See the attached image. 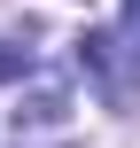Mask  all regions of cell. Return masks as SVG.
Here are the masks:
<instances>
[{
	"instance_id": "1",
	"label": "cell",
	"mask_w": 140,
	"mask_h": 148,
	"mask_svg": "<svg viewBox=\"0 0 140 148\" xmlns=\"http://www.w3.org/2000/svg\"><path fill=\"white\" fill-rule=\"evenodd\" d=\"M31 70V55H16V47H0V78H23Z\"/></svg>"
},
{
	"instance_id": "2",
	"label": "cell",
	"mask_w": 140,
	"mask_h": 148,
	"mask_svg": "<svg viewBox=\"0 0 140 148\" xmlns=\"http://www.w3.org/2000/svg\"><path fill=\"white\" fill-rule=\"evenodd\" d=\"M16 148H23V140H16Z\"/></svg>"
}]
</instances>
